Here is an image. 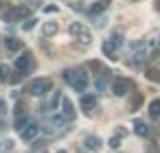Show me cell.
Returning a JSON list of instances; mask_svg holds the SVG:
<instances>
[{"label":"cell","mask_w":160,"mask_h":153,"mask_svg":"<svg viewBox=\"0 0 160 153\" xmlns=\"http://www.w3.org/2000/svg\"><path fill=\"white\" fill-rule=\"evenodd\" d=\"M38 133H40L38 122H31V120H29V125L20 131V138H22L24 142H31V140H35V138H38Z\"/></svg>","instance_id":"3957f363"},{"label":"cell","mask_w":160,"mask_h":153,"mask_svg":"<svg viewBox=\"0 0 160 153\" xmlns=\"http://www.w3.org/2000/svg\"><path fill=\"white\" fill-rule=\"evenodd\" d=\"M105 79H108V72H103V74L97 79V83H94V85H97V90H99V92H103V90H105Z\"/></svg>","instance_id":"ac0fdd59"},{"label":"cell","mask_w":160,"mask_h":153,"mask_svg":"<svg viewBox=\"0 0 160 153\" xmlns=\"http://www.w3.org/2000/svg\"><path fill=\"white\" fill-rule=\"evenodd\" d=\"M57 101H62V96H59V92H55V94H53V101L48 103V107H51V109H55V105H57Z\"/></svg>","instance_id":"cb8c5ba5"},{"label":"cell","mask_w":160,"mask_h":153,"mask_svg":"<svg viewBox=\"0 0 160 153\" xmlns=\"http://www.w3.org/2000/svg\"><path fill=\"white\" fill-rule=\"evenodd\" d=\"M147 79H149V81L160 83V72H158V70H147Z\"/></svg>","instance_id":"44dd1931"},{"label":"cell","mask_w":160,"mask_h":153,"mask_svg":"<svg viewBox=\"0 0 160 153\" xmlns=\"http://www.w3.org/2000/svg\"><path fill=\"white\" fill-rule=\"evenodd\" d=\"M70 85H72L77 92H86V88H88V74L81 72V70H77V74H75V79H72Z\"/></svg>","instance_id":"5b68a950"},{"label":"cell","mask_w":160,"mask_h":153,"mask_svg":"<svg viewBox=\"0 0 160 153\" xmlns=\"http://www.w3.org/2000/svg\"><path fill=\"white\" fill-rule=\"evenodd\" d=\"M83 144H86L88 151H99V149H101V140H99L97 136H86Z\"/></svg>","instance_id":"30bf717a"},{"label":"cell","mask_w":160,"mask_h":153,"mask_svg":"<svg viewBox=\"0 0 160 153\" xmlns=\"http://www.w3.org/2000/svg\"><path fill=\"white\" fill-rule=\"evenodd\" d=\"M53 90V81L51 79H33L29 85H27V92L31 96H44Z\"/></svg>","instance_id":"6da1fadb"},{"label":"cell","mask_w":160,"mask_h":153,"mask_svg":"<svg viewBox=\"0 0 160 153\" xmlns=\"http://www.w3.org/2000/svg\"><path fill=\"white\" fill-rule=\"evenodd\" d=\"M57 153H66V151H64V149H59V151H57Z\"/></svg>","instance_id":"f546056e"},{"label":"cell","mask_w":160,"mask_h":153,"mask_svg":"<svg viewBox=\"0 0 160 153\" xmlns=\"http://www.w3.org/2000/svg\"><path fill=\"white\" fill-rule=\"evenodd\" d=\"M101 50H103V55H105V57L116 59V57H114V55H116V44H114L112 40H105V42H103V46H101Z\"/></svg>","instance_id":"9c48e42d"},{"label":"cell","mask_w":160,"mask_h":153,"mask_svg":"<svg viewBox=\"0 0 160 153\" xmlns=\"http://www.w3.org/2000/svg\"><path fill=\"white\" fill-rule=\"evenodd\" d=\"M27 16H29V7H11L5 11L2 18L7 22H18V20H27Z\"/></svg>","instance_id":"7a4b0ae2"},{"label":"cell","mask_w":160,"mask_h":153,"mask_svg":"<svg viewBox=\"0 0 160 153\" xmlns=\"http://www.w3.org/2000/svg\"><path fill=\"white\" fill-rule=\"evenodd\" d=\"M149 116H151V118H160V101H158V98L151 101V105H149Z\"/></svg>","instance_id":"2e32d148"},{"label":"cell","mask_w":160,"mask_h":153,"mask_svg":"<svg viewBox=\"0 0 160 153\" xmlns=\"http://www.w3.org/2000/svg\"><path fill=\"white\" fill-rule=\"evenodd\" d=\"M27 125H29V116H18V118L13 120V129H16V131H22Z\"/></svg>","instance_id":"9a60e30c"},{"label":"cell","mask_w":160,"mask_h":153,"mask_svg":"<svg viewBox=\"0 0 160 153\" xmlns=\"http://www.w3.org/2000/svg\"><path fill=\"white\" fill-rule=\"evenodd\" d=\"M5 112H7V109H5V103L0 101V114H5Z\"/></svg>","instance_id":"4316f807"},{"label":"cell","mask_w":160,"mask_h":153,"mask_svg":"<svg viewBox=\"0 0 160 153\" xmlns=\"http://www.w3.org/2000/svg\"><path fill=\"white\" fill-rule=\"evenodd\" d=\"M110 146H112V149H118V146H121V140H118V138H112V140H110Z\"/></svg>","instance_id":"d4e9b609"},{"label":"cell","mask_w":160,"mask_h":153,"mask_svg":"<svg viewBox=\"0 0 160 153\" xmlns=\"http://www.w3.org/2000/svg\"><path fill=\"white\" fill-rule=\"evenodd\" d=\"M79 103H81V109H83V112H88V114L97 107V98H94V94H83Z\"/></svg>","instance_id":"ba28073f"},{"label":"cell","mask_w":160,"mask_h":153,"mask_svg":"<svg viewBox=\"0 0 160 153\" xmlns=\"http://www.w3.org/2000/svg\"><path fill=\"white\" fill-rule=\"evenodd\" d=\"M11 81V68L9 66H0V83H9Z\"/></svg>","instance_id":"5bb4252c"},{"label":"cell","mask_w":160,"mask_h":153,"mask_svg":"<svg viewBox=\"0 0 160 153\" xmlns=\"http://www.w3.org/2000/svg\"><path fill=\"white\" fill-rule=\"evenodd\" d=\"M5 46H7L11 53H18V50L22 48V42H20V40H16V37H7V40H5Z\"/></svg>","instance_id":"4fadbf2b"},{"label":"cell","mask_w":160,"mask_h":153,"mask_svg":"<svg viewBox=\"0 0 160 153\" xmlns=\"http://www.w3.org/2000/svg\"><path fill=\"white\" fill-rule=\"evenodd\" d=\"M0 129H5V122H2V118H0Z\"/></svg>","instance_id":"83f0119b"},{"label":"cell","mask_w":160,"mask_h":153,"mask_svg":"<svg viewBox=\"0 0 160 153\" xmlns=\"http://www.w3.org/2000/svg\"><path fill=\"white\" fill-rule=\"evenodd\" d=\"M110 40H112V42L116 44V48H121V46H123V35H121V33H114V35H112Z\"/></svg>","instance_id":"7402d4cb"},{"label":"cell","mask_w":160,"mask_h":153,"mask_svg":"<svg viewBox=\"0 0 160 153\" xmlns=\"http://www.w3.org/2000/svg\"><path fill=\"white\" fill-rule=\"evenodd\" d=\"M86 31H88V29H83V24H81V22H72V24L68 26V33H70V35H75L77 40H79Z\"/></svg>","instance_id":"8fae6325"},{"label":"cell","mask_w":160,"mask_h":153,"mask_svg":"<svg viewBox=\"0 0 160 153\" xmlns=\"http://www.w3.org/2000/svg\"><path fill=\"white\" fill-rule=\"evenodd\" d=\"M156 5H158V9H160V0H156Z\"/></svg>","instance_id":"f1b7e54d"},{"label":"cell","mask_w":160,"mask_h":153,"mask_svg":"<svg viewBox=\"0 0 160 153\" xmlns=\"http://www.w3.org/2000/svg\"><path fill=\"white\" fill-rule=\"evenodd\" d=\"M101 11H105V5H103V2H94V5L90 7V13H92V16H97V13H101Z\"/></svg>","instance_id":"ffe728a7"},{"label":"cell","mask_w":160,"mask_h":153,"mask_svg":"<svg viewBox=\"0 0 160 153\" xmlns=\"http://www.w3.org/2000/svg\"><path fill=\"white\" fill-rule=\"evenodd\" d=\"M13 149V142L11 140H2V142H0V153H9Z\"/></svg>","instance_id":"d6986e66"},{"label":"cell","mask_w":160,"mask_h":153,"mask_svg":"<svg viewBox=\"0 0 160 153\" xmlns=\"http://www.w3.org/2000/svg\"><path fill=\"white\" fill-rule=\"evenodd\" d=\"M35 22H38V20H33V18H31V20H27V22L22 24V29H24V31H31V29L35 26Z\"/></svg>","instance_id":"603a6c76"},{"label":"cell","mask_w":160,"mask_h":153,"mask_svg":"<svg viewBox=\"0 0 160 153\" xmlns=\"http://www.w3.org/2000/svg\"><path fill=\"white\" fill-rule=\"evenodd\" d=\"M31 57H33L31 53H22V55L16 59V64H13V66H16V70H18V72H29V68H31V64H33V59H31Z\"/></svg>","instance_id":"277c9868"},{"label":"cell","mask_w":160,"mask_h":153,"mask_svg":"<svg viewBox=\"0 0 160 153\" xmlns=\"http://www.w3.org/2000/svg\"><path fill=\"white\" fill-rule=\"evenodd\" d=\"M134 131H136L140 138H147V136H149V125L142 122V120H136V122H134Z\"/></svg>","instance_id":"7c38bea8"},{"label":"cell","mask_w":160,"mask_h":153,"mask_svg":"<svg viewBox=\"0 0 160 153\" xmlns=\"http://www.w3.org/2000/svg\"><path fill=\"white\" fill-rule=\"evenodd\" d=\"M57 33V24L55 22H46L44 24V35H55Z\"/></svg>","instance_id":"e0dca14e"},{"label":"cell","mask_w":160,"mask_h":153,"mask_svg":"<svg viewBox=\"0 0 160 153\" xmlns=\"http://www.w3.org/2000/svg\"><path fill=\"white\" fill-rule=\"evenodd\" d=\"M129 88H132V83H129L127 79H116L114 85H112V92H114L116 96H127Z\"/></svg>","instance_id":"8992f818"},{"label":"cell","mask_w":160,"mask_h":153,"mask_svg":"<svg viewBox=\"0 0 160 153\" xmlns=\"http://www.w3.org/2000/svg\"><path fill=\"white\" fill-rule=\"evenodd\" d=\"M125 133H127L125 127H118V129H116V138H121V136H125Z\"/></svg>","instance_id":"484cf974"},{"label":"cell","mask_w":160,"mask_h":153,"mask_svg":"<svg viewBox=\"0 0 160 153\" xmlns=\"http://www.w3.org/2000/svg\"><path fill=\"white\" fill-rule=\"evenodd\" d=\"M62 118L64 120H72L75 118V107H72V101L70 98H66V96H62Z\"/></svg>","instance_id":"52a82bcc"}]
</instances>
